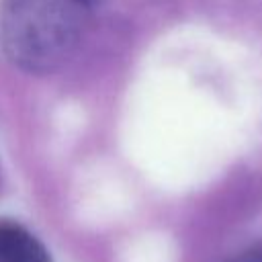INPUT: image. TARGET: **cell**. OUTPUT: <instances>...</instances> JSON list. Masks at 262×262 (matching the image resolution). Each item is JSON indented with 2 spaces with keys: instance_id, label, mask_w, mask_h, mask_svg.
Wrapping results in <instances>:
<instances>
[{
  "instance_id": "1",
  "label": "cell",
  "mask_w": 262,
  "mask_h": 262,
  "mask_svg": "<svg viewBox=\"0 0 262 262\" xmlns=\"http://www.w3.org/2000/svg\"><path fill=\"white\" fill-rule=\"evenodd\" d=\"M84 6L78 0H4L0 47L8 61L31 74L57 70L80 41Z\"/></svg>"
},
{
  "instance_id": "2",
  "label": "cell",
  "mask_w": 262,
  "mask_h": 262,
  "mask_svg": "<svg viewBox=\"0 0 262 262\" xmlns=\"http://www.w3.org/2000/svg\"><path fill=\"white\" fill-rule=\"evenodd\" d=\"M0 262H51V256L25 225L0 219Z\"/></svg>"
},
{
  "instance_id": "3",
  "label": "cell",
  "mask_w": 262,
  "mask_h": 262,
  "mask_svg": "<svg viewBox=\"0 0 262 262\" xmlns=\"http://www.w3.org/2000/svg\"><path fill=\"white\" fill-rule=\"evenodd\" d=\"M231 262H262V246H256V248H250V250L242 252Z\"/></svg>"
},
{
  "instance_id": "4",
  "label": "cell",
  "mask_w": 262,
  "mask_h": 262,
  "mask_svg": "<svg viewBox=\"0 0 262 262\" xmlns=\"http://www.w3.org/2000/svg\"><path fill=\"white\" fill-rule=\"evenodd\" d=\"M78 2H82V4H88V2H90V0H78Z\"/></svg>"
}]
</instances>
